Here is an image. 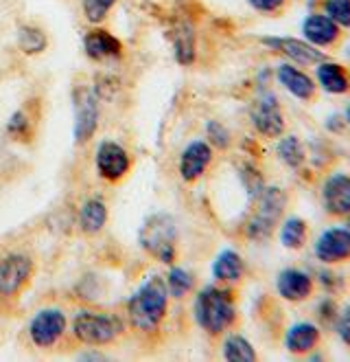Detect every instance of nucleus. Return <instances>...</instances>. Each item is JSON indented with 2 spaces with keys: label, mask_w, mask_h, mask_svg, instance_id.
<instances>
[{
  "label": "nucleus",
  "mask_w": 350,
  "mask_h": 362,
  "mask_svg": "<svg viewBox=\"0 0 350 362\" xmlns=\"http://www.w3.org/2000/svg\"><path fill=\"white\" fill-rule=\"evenodd\" d=\"M243 274V259L232 248H226L212 262V276L217 281H239Z\"/></svg>",
  "instance_id": "23"
},
{
  "label": "nucleus",
  "mask_w": 350,
  "mask_h": 362,
  "mask_svg": "<svg viewBox=\"0 0 350 362\" xmlns=\"http://www.w3.org/2000/svg\"><path fill=\"white\" fill-rule=\"evenodd\" d=\"M324 13L342 29H350V0H324Z\"/></svg>",
  "instance_id": "29"
},
{
  "label": "nucleus",
  "mask_w": 350,
  "mask_h": 362,
  "mask_svg": "<svg viewBox=\"0 0 350 362\" xmlns=\"http://www.w3.org/2000/svg\"><path fill=\"white\" fill-rule=\"evenodd\" d=\"M306 235H309V228H306V222L302 218H287L280 226V244L289 250H298L304 246Z\"/></svg>",
  "instance_id": "24"
},
{
  "label": "nucleus",
  "mask_w": 350,
  "mask_h": 362,
  "mask_svg": "<svg viewBox=\"0 0 350 362\" xmlns=\"http://www.w3.org/2000/svg\"><path fill=\"white\" fill-rule=\"evenodd\" d=\"M116 5V0H83V16L88 23L99 25L107 18L109 9Z\"/></svg>",
  "instance_id": "30"
},
{
  "label": "nucleus",
  "mask_w": 350,
  "mask_h": 362,
  "mask_svg": "<svg viewBox=\"0 0 350 362\" xmlns=\"http://www.w3.org/2000/svg\"><path fill=\"white\" fill-rule=\"evenodd\" d=\"M335 332L344 345L350 347V308H344L335 321Z\"/></svg>",
  "instance_id": "32"
},
{
  "label": "nucleus",
  "mask_w": 350,
  "mask_h": 362,
  "mask_svg": "<svg viewBox=\"0 0 350 362\" xmlns=\"http://www.w3.org/2000/svg\"><path fill=\"white\" fill-rule=\"evenodd\" d=\"M99 127V101L95 90L81 88L75 97V141H90Z\"/></svg>",
  "instance_id": "11"
},
{
  "label": "nucleus",
  "mask_w": 350,
  "mask_h": 362,
  "mask_svg": "<svg viewBox=\"0 0 350 362\" xmlns=\"http://www.w3.org/2000/svg\"><path fill=\"white\" fill-rule=\"evenodd\" d=\"M302 35L313 47H333L342 37V27L326 13H309L302 20Z\"/></svg>",
  "instance_id": "14"
},
{
  "label": "nucleus",
  "mask_w": 350,
  "mask_h": 362,
  "mask_svg": "<svg viewBox=\"0 0 350 362\" xmlns=\"http://www.w3.org/2000/svg\"><path fill=\"white\" fill-rule=\"evenodd\" d=\"M193 316L197 325L208 334H222L234 323V303L228 290H222L217 286H206L197 292L193 303Z\"/></svg>",
  "instance_id": "2"
},
{
  "label": "nucleus",
  "mask_w": 350,
  "mask_h": 362,
  "mask_svg": "<svg viewBox=\"0 0 350 362\" xmlns=\"http://www.w3.org/2000/svg\"><path fill=\"white\" fill-rule=\"evenodd\" d=\"M276 152H278V158L287 167H291V169H300L304 165V158H306L304 147H302L298 136H284V139H280Z\"/></svg>",
  "instance_id": "26"
},
{
  "label": "nucleus",
  "mask_w": 350,
  "mask_h": 362,
  "mask_svg": "<svg viewBox=\"0 0 350 362\" xmlns=\"http://www.w3.org/2000/svg\"><path fill=\"white\" fill-rule=\"evenodd\" d=\"M138 242L158 262L171 264L175 259V242H178L175 220L169 213H153L151 218L143 222L138 230Z\"/></svg>",
  "instance_id": "3"
},
{
  "label": "nucleus",
  "mask_w": 350,
  "mask_h": 362,
  "mask_svg": "<svg viewBox=\"0 0 350 362\" xmlns=\"http://www.w3.org/2000/svg\"><path fill=\"white\" fill-rule=\"evenodd\" d=\"M313 252L322 264H331V266L350 259V230L346 226L326 228L315 240Z\"/></svg>",
  "instance_id": "9"
},
{
  "label": "nucleus",
  "mask_w": 350,
  "mask_h": 362,
  "mask_svg": "<svg viewBox=\"0 0 350 362\" xmlns=\"http://www.w3.org/2000/svg\"><path fill=\"white\" fill-rule=\"evenodd\" d=\"M18 47L29 55L42 53L44 49H47V35H44L37 27H20Z\"/></svg>",
  "instance_id": "28"
},
{
  "label": "nucleus",
  "mask_w": 350,
  "mask_h": 362,
  "mask_svg": "<svg viewBox=\"0 0 350 362\" xmlns=\"http://www.w3.org/2000/svg\"><path fill=\"white\" fill-rule=\"evenodd\" d=\"M27 127H29V119L25 117V112H16L11 119H9V125H7V130L11 136H22L27 132Z\"/></svg>",
  "instance_id": "33"
},
{
  "label": "nucleus",
  "mask_w": 350,
  "mask_h": 362,
  "mask_svg": "<svg viewBox=\"0 0 350 362\" xmlns=\"http://www.w3.org/2000/svg\"><path fill=\"white\" fill-rule=\"evenodd\" d=\"M171 42H173V51L175 59H178L182 66H191L195 62V31L191 23H178L171 31Z\"/></svg>",
  "instance_id": "21"
},
{
  "label": "nucleus",
  "mask_w": 350,
  "mask_h": 362,
  "mask_svg": "<svg viewBox=\"0 0 350 362\" xmlns=\"http://www.w3.org/2000/svg\"><path fill=\"white\" fill-rule=\"evenodd\" d=\"M262 45L289 57L296 66H318L320 62L326 59V55L318 47L298 37H262Z\"/></svg>",
  "instance_id": "8"
},
{
  "label": "nucleus",
  "mask_w": 350,
  "mask_h": 362,
  "mask_svg": "<svg viewBox=\"0 0 350 362\" xmlns=\"http://www.w3.org/2000/svg\"><path fill=\"white\" fill-rule=\"evenodd\" d=\"M123 332L119 316L79 310L73 318V334L85 345H107Z\"/></svg>",
  "instance_id": "5"
},
{
  "label": "nucleus",
  "mask_w": 350,
  "mask_h": 362,
  "mask_svg": "<svg viewBox=\"0 0 350 362\" xmlns=\"http://www.w3.org/2000/svg\"><path fill=\"white\" fill-rule=\"evenodd\" d=\"M276 292L284 301H291V303L304 301V299H309L313 292V279L304 270L284 268L276 276Z\"/></svg>",
  "instance_id": "16"
},
{
  "label": "nucleus",
  "mask_w": 350,
  "mask_h": 362,
  "mask_svg": "<svg viewBox=\"0 0 350 362\" xmlns=\"http://www.w3.org/2000/svg\"><path fill=\"white\" fill-rule=\"evenodd\" d=\"M83 49H85V55L95 62L114 59V57H121V53H123L121 40L105 29H97V31L88 33L83 37Z\"/></svg>",
  "instance_id": "18"
},
{
  "label": "nucleus",
  "mask_w": 350,
  "mask_h": 362,
  "mask_svg": "<svg viewBox=\"0 0 350 362\" xmlns=\"http://www.w3.org/2000/svg\"><path fill=\"white\" fill-rule=\"evenodd\" d=\"M33 272V264L27 255L11 252L0 257V294L3 296H13L16 292L22 290Z\"/></svg>",
  "instance_id": "10"
},
{
  "label": "nucleus",
  "mask_w": 350,
  "mask_h": 362,
  "mask_svg": "<svg viewBox=\"0 0 350 362\" xmlns=\"http://www.w3.org/2000/svg\"><path fill=\"white\" fill-rule=\"evenodd\" d=\"M107 222V206L99 198H90L81 204L79 211V226L85 235H97Z\"/></svg>",
  "instance_id": "22"
},
{
  "label": "nucleus",
  "mask_w": 350,
  "mask_h": 362,
  "mask_svg": "<svg viewBox=\"0 0 350 362\" xmlns=\"http://www.w3.org/2000/svg\"><path fill=\"white\" fill-rule=\"evenodd\" d=\"M129 156L125 152V147L114 143V141H103L97 147L95 154V167L99 176H103L109 182L121 180L129 172Z\"/></svg>",
  "instance_id": "12"
},
{
  "label": "nucleus",
  "mask_w": 350,
  "mask_h": 362,
  "mask_svg": "<svg viewBox=\"0 0 350 362\" xmlns=\"http://www.w3.org/2000/svg\"><path fill=\"white\" fill-rule=\"evenodd\" d=\"M167 303H169L167 281L160 274H151L127 301V312H129L131 323L140 332H153L164 318Z\"/></svg>",
  "instance_id": "1"
},
{
  "label": "nucleus",
  "mask_w": 350,
  "mask_h": 362,
  "mask_svg": "<svg viewBox=\"0 0 350 362\" xmlns=\"http://www.w3.org/2000/svg\"><path fill=\"white\" fill-rule=\"evenodd\" d=\"M164 281H167L169 296H173V299H182L186 292L193 290V284H195L193 274L186 268H171Z\"/></svg>",
  "instance_id": "27"
},
{
  "label": "nucleus",
  "mask_w": 350,
  "mask_h": 362,
  "mask_svg": "<svg viewBox=\"0 0 350 362\" xmlns=\"http://www.w3.org/2000/svg\"><path fill=\"white\" fill-rule=\"evenodd\" d=\"M278 83L287 90L289 95H294L300 101H309L315 95V86L318 83L306 75L302 69H298L296 64H280L278 71H276Z\"/></svg>",
  "instance_id": "17"
},
{
  "label": "nucleus",
  "mask_w": 350,
  "mask_h": 362,
  "mask_svg": "<svg viewBox=\"0 0 350 362\" xmlns=\"http://www.w3.org/2000/svg\"><path fill=\"white\" fill-rule=\"evenodd\" d=\"M206 134H208L210 145L219 147V150H226V147L230 145V132L219 121H208L206 123Z\"/></svg>",
  "instance_id": "31"
},
{
  "label": "nucleus",
  "mask_w": 350,
  "mask_h": 362,
  "mask_svg": "<svg viewBox=\"0 0 350 362\" xmlns=\"http://www.w3.org/2000/svg\"><path fill=\"white\" fill-rule=\"evenodd\" d=\"M322 202L324 209L335 218L350 216V176L342 172L326 176L322 185Z\"/></svg>",
  "instance_id": "13"
},
{
  "label": "nucleus",
  "mask_w": 350,
  "mask_h": 362,
  "mask_svg": "<svg viewBox=\"0 0 350 362\" xmlns=\"http://www.w3.org/2000/svg\"><path fill=\"white\" fill-rule=\"evenodd\" d=\"M315 77L318 83L331 95H344L350 88V79L346 75V71L335 62H320L318 69H315Z\"/></svg>",
  "instance_id": "20"
},
{
  "label": "nucleus",
  "mask_w": 350,
  "mask_h": 362,
  "mask_svg": "<svg viewBox=\"0 0 350 362\" xmlns=\"http://www.w3.org/2000/svg\"><path fill=\"white\" fill-rule=\"evenodd\" d=\"M346 218H348V222H346V228L350 230V216H346Z\"/></svg>",
  "instance_id": "36"
},
{
  "label": "nucleus",
  "mask_w": 350,
  "mask_h": 362,
  "mask_svg": "<svg viewBox=\"0 0 350 362\" xmlns=\"http://www.w3.org/2000/svg\"><path fill=\"white\" fill-rule=\"evenodd\" d=\"M66 332V314L57 308L40 310L29 323V336L35 347H53Z\"/></svg>",
  "instance_id": "6"
},
{
  "label": "nucleus",
  "mask_w": 350,
  "mask_h": 362,
  "mask_svg": "<svg viewBox=\"0 0 350 362\" xmlns=\"http://www.w3.org/2000/svg\"><path fill=\"white\" fill-rule=\"evenodd\" d=\"M346 123L350 125V105H348V108H346Z\"/></svg>",
  "instance_id": "35"
},
{
  "label": "nucleus",
  "mask_w": 350,
  "mask_h": 362,
  "mask_svg": "<svg viewBox=\"0 0 350 362\" xmlns=\"http://www.w3.org/2000/svg\"><path fill=\"white\" fill-rule=\"evenodd\" d=\"M248 3L258 13H274L284 7V0H248Z\"/></svg>",
  "instance_id": "34"
},
{
  "label": "nucleus",
  "mask_w": 350,
  "mask_h": 362,
  "mask_svg": "<svg viewBox=\"0 0 350 362\" xmlns=\"http://www.w3.org/2000/svg\"><path fill=\"white\" fill-rule=\"evenodd\" d=\"M212 160V147L206 141H191L180 154V176L186 182H195L208 169Z\"/></svg>",
  "instance_id": "15"
},
{
  "label": "nucleus",
  "mask_w": 350,
  "mask_h": 362,
  "mask_svg": "<svg viewBox=\"0 0 350 362\" xmlns=\"http://www.w3.org/2000/svg\"><path fill=\"white\" fill-rule=\"evenodd\" d=\"M318 343H320V327L309 321L294 323L287 329V334H284V347L291 354H306L315 349Z\"/></svg>",
  "instance_id": "19"
},
{
  "label": "nucleus",
  "mask_w": 350,
  "mask_h": 362,
  "mask_svg": "<svg viewBox=\"0 0 350 362\" xmlns=\"http://www.w3.org/2000/svg\"><path fill=\"white\" fill-rule=\"evenodd\" d=\"M224 358L230 362H254L256 360V351L252 347V343L241 334H230L224 340Z\"/></svg>",
  "instance_id": "25"
},
{
  "label": "nucleus",
  "mask_w": 350,
  "mask_h": 362,
  "mask_svg": "<svg viewBox=\"0 0 350 362\" xmlns=\"http://www.w3.org/2000/svg\"><path fill=\"white\" fill-rule=\"evenodd\" d=\"M284 206H287V194L280 187H262V191L256 196V209L246 228L248 238L256 242L267 240L284 213Z\"/></svg>",
  "instance_id": "4"
},
{
  "label": "nucleus",
  "mask_w": 350,
  "mask_h": 362,
  "mask_svg": "<svg viewBox=\"0 0 350 362\" xmlns=\"http://www.w3.org/2000/svg\"><path fill=\"white\" fill-rule=\"evenodd\" d=\"M252 125L256 132L267 139H280L284 132V117L280 103L272 93H262L252 108Z\"/></svg>",
  "instance_id": "7"
}]
</instances>
